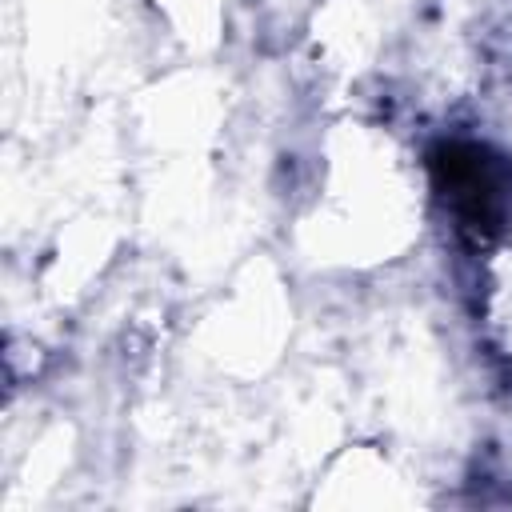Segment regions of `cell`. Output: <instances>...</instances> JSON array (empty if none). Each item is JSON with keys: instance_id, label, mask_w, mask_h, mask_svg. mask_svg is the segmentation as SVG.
I'll return each mask as SVG.
<instances>
[{"instance_id": "6da1fadb", "label": "cell", "mask_w": 512, "mask_h": 512, "mask_svg": "<svg viewBox=\"0 0 512 512\" xmlns=\"http://www.w3.org/2000/svg\"><path fill=\"white\" fill-rule=\"evenodd\" d=\"M436 172H440L444 200L452 204L460 228L472 232L476 240L496 236L512 208L508 168L476 144H452L436 156Z\"/></svg>"}]
</instances>
